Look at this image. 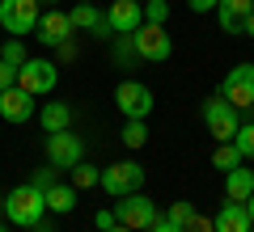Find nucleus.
Returning <instances> with one entry per match:
<instances>
[{"mask_svg": "<svg viewBox=\"0 0 254 232\" xmlns=\"http://www.w3.org/2000/svg\"><path fill=\"white\" fill-rule=\"evenodd\" d=\"M38 232H51V228H43V224H38Z\"/></svg>", "mask_w": 254, "mask_h": 232, "instance_id": "nucleus-39", "label": "nucleus"}, {"mask_svg": "<svg viewBox=\"0 0 254 232\" xmlns=\"http://www.w3.org/2000/svg\"><path fill=\"white\" fill-rule=\"evenodd\" d=\"M85 161V143L81 135L72 131H51L47 135V165H55V169H72V165Z\"/></svg>", "mask_w": 254, "mask_h": 232, "instance_id": "nucleus-9", "label": "nucleus"}, {"mask_svg": "<svg viewBox=\"0 0 254 232\" xmlns=\"http://www.w3.org/2000/svg\"><path fill=\"white\" fill-rule=\"evenodd\" d=\"M190 215H195V207H190V203H170V215H165V220H174V224H182V228H187Z\"/></svg>", "mask_w": 254, "mask_h": 232, "instance_id": "nucleus-26", "label": "nucleus"}, {"mask_svg": "<svg viewBox=\"0 0 254 232\" xmlns=\"http://www.w3.org/2000/svg\"><path fill=\"white\" fill-rule=\"evenodd\" d=\"M76 4H93V0H76Z\"/></svg>", "mask_w": 254, "mask_h": 232, "instance_id": "nucleus-38", "label": "nucleus"}, {"mask_svg": "<svg viewBox=\"0 0 254 232\" xmlns=\"http://www.w3.org/2000/svg\"><path fill=\"white\" fill-rule=\"evenodd\" d=\"M106 21H110V34H136L144 26V4H136V0H110Z\"/></svg>", "mask_w": 254, "mask_h": 232, "instance_id": "nucleus-11", "label": "nucleus"}, {"mask_svg": "<svg viewBox=\"0 0 254 232\" xmlns=\"http://www.w3.org/2000/svg\"><path fill=\"white\" fill-rule=\"evenodd\" d=\"M43 194H47V211H55V215H68L76 207V186H60V182H55Z\"/></svg>", "mask_w": 254, "mask_h": 232, "instance_id": "nucleus-19", "label": "nucleus"}, {"mask_svg": "<svg viewBox=\"0 0 254 232\" xmlns=\"http://www.w3.org/2000/svg\"><path fill=\"white\" fill-rule=\"evenodd\" d=\"M68 17H72V30H85L93 38H110V21H106V13L98 4H72Z\"/></svg>", "mask_w": 254, "mask_h": 232, "instance_id": "nucleus-14", "label": "nucleus"}, {"mask_svg": "<svg viewBox=\"0 0 254 232\" xmlns=\"http://www.w3.org/2000/svg\"><path fill=\"white\" fill-rule=\"evenodd\" d=\"M55 173H60V169H55V165H47V169H38V173H34L30 182H34L38 190H47V186H55Z\"/></svg>", "mask_w": 254, "mask_h": 232, "instance_id": "nucleus-29", "label": "nucleus"}, {"mask_svg": "<svg viewBox=\"0 0 254 232\" xmlns=\"http://www.w3.org/2000/svg\"><path fill=\"white\" fill-rule=\"evenodd\" d=\"M13 85H17V68L0 59V93H4V89H13Z\"/></svg>", "mask_w": 254, "mask_h": 232, "instance_id": "nucleus-28", "label": "nucleus"}, {"mask_svg": "<svg viewBox=\"0 0 254 232\" xmlns=\"http://www.w3.org/2000/svg\"><path fill=\"white\" fill-rule=\"evenodd\" d=\"M0 118H4V123H13V127L30 123V118H34V97H30L26 89H17V85H13V89H4V93H0Z\"/></svg>", "mask_w": 254, "mask_h": 232, "instance_id": "nucleus-12", "label": "nucleus"}, {"mask_svg": "<svg viewBox=\"0 0 254 232\" xmlns=\"http://www.w3.org/2000/svg\"><path fill=\"white\" fill-rule=\"evenodd\" d=\"M148 232H187V228H182V224H174V220H157Z\"/></svg>", "mask_w": 254, "mask_h": 232, "instance_id": "nucleus-33", "label": "nucleus"}, {"mask_svg": "<svg viewBox=\"0 0 254 232\" xmlns=\"http://www.w3.org/2000/svg\"><path fill=\"white\" fill-rule=\"evenodd\" d=\"M250 114H254V106H250Z\"/></svg>", "mask_w": 254, "mask_h": 232, "instance_id": "nucleus-42", "label": "nucleus"}, {"mask_svg": "<svg viewBox=\"0 0 254 232\" xmlns=\"http://www.w3.org/2000/svg\"><path fill=\"white\" fill-rule=\"evenodd\" d=\"M119 139L127 143V148H144L148 143V127H144V118H123V135Z\"/></svg>", "mask_w": 254, "mask_h": 232, "instance_id": "nucleus-20", "label": "nucleus"}, {"mask_svg": "<svg viewBox=\"0 0 254 232\" xmlns=\"http://www.w3.org/2000/svg\"><path fill=\"white\" fill-rule=\"evenodd\" d=\"M254 13V0H220L216 4V21L225 34H242V21Z\"/></svg>", "mask_w": 254, "mask_h": 232, "instance_id": "nucleus-15", "label": "nucleus"}, {"mask_svg": "<svg viewBox=\"0 0 254 232\" xmlns=\"http://www.w3.org/2000/svg\"><path fill=\"white\" fill-rule=\"evenodd\" d=\"M0 220H4V198H0Z\"/></svg>", "mask_w": 254, "mask_h": 232, "instance_id": "nucleus-37", "label": "nucleus"}, {"mask_svg": "<svg viewBox=\"0 0 254 232\" xmlns=\"http://www.w3.org/2000/svg\"><path fill=\"white\" fill-rule=\"evenodd\" d=\"M140 186H144V165H136V161H115V165L102 169V190H106L110 198L136 194Z\"/></svg>", "mask_w": 254, "mask_h": 232, "instance_id": "nucleus-4", "label": "nucleus"}, {"mask_svg": "<svg viewBox=\"0 0 254 232\" xmlns=\"http://www.w3.org/2000/svg\"><path fill=\"white\" fill-rule=\"evenodd\" d=\"M47 215V194L34 186V182H21L4 194V220L17 224V228H38Z\"/></svg>", "mask_w": 254, "mask_h": 232, "instance_id": "nucleus-1", "label": "nucleus"}, {"mask_svg": "<svg viewBox=\"0 0 254 232\" xmlns=\"http://www.w3.org/2000/svg\"><path fill=\"white\" fill-rule=\"evenodd\" d=\"M93 224H98V232H110V228H115V211H98V215H93Z\"/></svg>", "mask_w": 254, "mask_h": 232, "instance_id": "nucleus-31", "label": "nucleus"}, {"mask_svg": "<svg viewBox=\"0 0 254 232\" xmlns=\"http://www.w3.org/2000/svg\"><path fill=\"white\" fill-rule=\"evenodd\" d=\"M38 17H43L38 0H0V26L9 30L13 38L34 34V30H38Z\"/></svg>", "mask_w": 254, "mask_h": 232, "instance_id": "nucleus-5", "label": "nucleus"}, {"mask_svg": "<svg viewBox=\"0 0 254 232\" xmlns=\"http://www.w3.org/2000/svg\"><path fill=\"white\" fill-rule=\"evenodd\" d=\"M131 43H136V59H144V63H165L174 55V43L165 34V26H153V21H144L131 34Z\"/></svg>", "mask_w": 254, "mask_h": 232, "instance_id": "nucleus-7", "label": "nucleus"}, {"mask_svg": "<svg viewBox=\"0 0 254 232\" xmlns=\"http://www.w3.org/2000/svg\"><path fill=\"white\" fill-rule=\"evenodd\" d=\"M119 43H115V59H131L136 55V43H131V34H115Z\"/></svg>", "mask_w": 254, "mask_h": 232, "instance_id": "nucleus-27", "label": "nucleus"}, {"mask_svg": "<svg viewBox=\"0 0 254 232\" xmlns=\"http://www.w3.org/2000/svg\"><path fill=\"white\" fill-rule=\"evenodd\" d=\"M68 38H72V17H68V13H43V17H38V43L43 46H64L68 43Z\"/></svg>", "mask_w": 254, "mask_h": 232, "instance_id": "nucleus-13", "label": "nucleus"}, {"mask_svg": "<svg viewBox=\"0 0 254 232\" xmlns=\"http://www.w3.org/2000/svg\"><path fill=\"white\" fill-rule=\"evenodd\" d=\"M55 85H60V63L51 59H26L17 68V89H26L30 97H47L55 93Z\"/></svg>", "mask_w": 254, "mask_h": 232, "instance_id": "nucleus-3", "label": "nucleus"}, {"mask_svg": "<svg viewBox=\"0 0 254 232\" xmlns=\"http://www.w3.org/2000/svg\"><path fill=\"white\" fill-rule=\"evenodd\" d=\"M43 131L51 135V131H68V127H72V106H68V101H47L43 106Z\"/></svg>", "mask_w": 254, "mask_h": 232, "instance_id": "nucleus-18", "label": "nucleus"}, {"mask_svg": "<svg viewBox=\"0 0 254 232\" xmlns=\"http://www.w3.org/2000/svg\"><path fill=\"white\" fill-rule=\"evenodd\" d=\"M242 34H246V38H254V13H250L246 21H242Z\"/></svg>", "mask_w": 254, "mask_h": 232, "instance_id": "nucleus-34", "label": "nucleus"}, {"mask_svg": "<svg viewBox=\"0 0 254 232\" xmlns=\"http://www.w3.org/2000/svg\"><path fill=\"white\" fill-rule=\"evenodd\" d=\"M203 123H208V131H212V139H216V143H233V135H237V127H242V118H237V110L216 93V97L203 101Z\"/></svg>", "mask_w": 254, "mask_h": 232, "instance_id": "nucleus-6", "label": "nucleus"}, {"mask_svg": "<svg viewBox=\"0 0 254 232\" xmlns=\"http://www.w3.org/2000/svg\"><path fill=\"white\" fill-rule=\"evenodd\" d=\"M0 59L13 63V68H21V63H26V46H21V38H9V43H4V51H0Z\"/></svg>", "mask_w": 254, "mask_h": 232, "instance_id": "nucleus-25", "label": "nucleus"}, {"mask_svg": "<svg viewBox=\"0 0 254 232\" xmlns=\"http://www.w3.org/2000/svg\"><path fill=\"white\" fill-rule=\"evenodd\" d=\"M72 186L76 190H89V186H102V169H93V165H72Z\"/></svg>", "mask_w": 254, "mask_h": 232, "instance_id": "nucleus-22", "label": "nucleus"}, {"mask_svg": "<svg viewBox=\"0 0 254 232\" xmlns=\"http://www.w3.org/2000/svg\"><path fill=\"white\" fill-rule=\"evenodd\" d=\"M233 143H237V152H242V161H254V123H242V127H237Z\"/></svg>", "mask_w": 254, "mask_h": 232, "instance_id": "nucleus-23", "label": "nucleus"}, {"mask_svg": "<svg viewBox=\"0 0 254 232\" xmlns=\"http://www.w3.org/2000/svg\"><path fill=\"white\" fill-rule=\"evenodd\" d=\"M0 232H9V228H4V224H0Z\"/></svg>", "mask_w": 254, "mask_h": 232, "instance_id": "nucleus-40", "label": "nucleus"}, {"mask_svg": "<svg viewBox=\"0 0 254 232\" xmlns=\"http://www.w3.org/2000/svg\"><path fill=\"white\" fill-rule=\"evenodd\" d=\"M115 106L123 118H148L153 114V89L140 85V81H123L115 89Z\"/></svg>", "mask_w": 254, "mask_h": 232, "instance_id": "nucleus-10", "label": "nucleus"}, {"mask_svg": "<svg viewBox=\"0 0 254 232\" xmlns=\"http://www.w3.org/2000/svg\"><path fill=\"white\" fill-rule=\"evenodd\" d=\"M246 211H250V224H254V194L246 198Z\"/></svg>", "mask_w": 254, "mask_h": 232, "instance_id": "nucleus-35", "label": "nucleus"}, {"mask_svg": "<svg viewBox=\"0 0 254 232\" xmlns=\"http://www.w3.org/2000/svg\"><path fill=\"white\" fill-rule=\"evenodd\" d=\"M115 220L123 224V228H131V232H148L161 215H157V203H153V198L136 190V194H123V198L115 203Z\"/></svg>", "mask_w": 254, "mask_h": 232, "instance_id": "nucleus-2", "label": "nucleus"}, {"mask_svg": "<svg viewBox=\"0 0 254 232\" xmlns=\"http://www.w3.org/2000/svg\"><path fill=\"white\" fill-rule=\"evenodd\" d=\"M250 232H254V228H250Z\"/></svg>", "mask_w": 254, "mask_h": 232, "instance_id": "nucleus-43", "label": "nucleus"}, {"mask_svg": "<svg viewBox=\"0 0 254 232\" xmlns=\"http://www.w3.org/2000/svg\"><path fill=\"white\" fill-rule=\"evenodd\" d=\"M254 194V169H229L225 173V198L229 203H246V198Z\"/></svg>", "mask_w": 254, "mask_h": 232, "instance_id": "nucleus-17", "label": "nucleus"}, {"mask_svg": "<svg viewBox=\"0 0 254 232\" xmlns=\"http://www.w3.org/2000/svg\"><path fill=\"white\" fill-rule=\"evenodd\" d=\"M144 21L165 26V21H170V0H144Z\"/></svg>", "mask_w": 254, "mask_h": 232, "instance_id": "nucleus-24", "label": "nucleus"}, {"mask_svg": "<svg viewBox=\"0 0 254 232\" xmlns=\"http://www.w3.org/2000/svg\"><path fill=\"white\" fill-rule=\"evenodd\" d=\"M136 4H144V0H136Z\"/></svg>", "mask_w": 254, "mask_h": 232, "instance_id": "nucleus-41", "label": "nucleus"}, {"mask_svg": "<svg viewBox=\"0 0 254 232\" xmlns=\"http://www.w3.org/2000/svg\"><path fill=\"white\" fill-rule=\"evenodd\" d=\"M187 232H216V224H212V220H203V215L195 211V215L187 220Z\"/></svg>", "mask_w": 254, "mask_h": 232, "instance_id": "nucleus-30", "label": "nucleus"}, {"mask_svg": "<svg viewBox=\"0 0 254 232\" xmlns=\"http://www.w3.org/2000/svg\"><path fill=\"white\" fill-rule=\"evenodd\" d=\"M216 4H220V0H187L190 13H216Z\"/></svg>", "mask_w": 254, "mask_h": 232, "instance_id": "nucleus-32", "label": "nucleus"}, {"mask_svg": "<svg viewBox=\"0 0 254 232\" xmlns=\"http://www.w3.org/2000/svg\"><path fill=\"white\" fill-rule=\"evenodd\" d=\"M220 97H225L233 110H250L254 106V63H237V68H229L225 85H220Z\"/></svg>", "mask_w": 254, "mask_h": 232, "instance_id": "nucleus-8", "label": "nucleus"}, {"mask_svg": "<svg viewBox=\"0 0 254 232\" xmlns=\"http://www.w3.org/2000/svg\"><path fill=\"white\" fill-rule=\"evenodd\" d=\"M110 232H131V228H123V224H115V228H110Z\"/></svg>", "mask_w": 254, "mask_h": 232, "instance_id": "nucleus-36", "label": "nucleus"}, {"mask_svg": "<svg viewBox=\"0 0 254 232\" xmlns=\"http://www.w3.org/2000/svg\"><path fill=\"white\" fill-rule=\"evenodd\" d=\"M212 165H216V169H237V165H242V152H237V143H216V152H212Z\"/></svg>", "mask_w": 254, "mask_h": 232, "instance_id": "nucleus-21", "label": "nucleus"}, {"mask_svg": "<svg viewBox=\"0 0 254 232\" xmlns=\"http://www.w3.org/2000/svg\"><path fill=\"white\" fill-rule=\"evenodd\" d=\"M216 232H250L254 224H250V211H246V203H229L225 198V207L216 211Z\"/></svg>", "mask_w": 254, "mask_h": 232, "instance_id": "nucleus-16", "label": "nucleus"}]
</instances>
